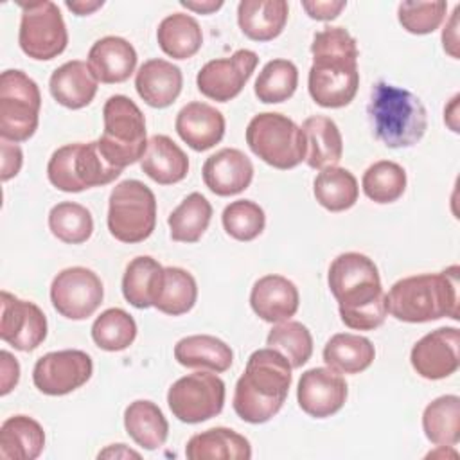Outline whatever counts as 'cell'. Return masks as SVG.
I'll return each mask as SVG.
<instances>
[{
  "label": "cell",
  "mask_w": 460,
  "mask_h": 460,
  "mask_svg": "<svg viewBox=\"0 0 460 460\" xmlns=\"http://www.w3.org/2000/svg\"><path fill=\"white\" fill-rule=\"evenodd\" d=\"M332 296L338 302L341 322L349 329L374 331L386 318V295L377 266L359 252L338 255L327 273Z\"/></svg>",
  "instance_id": "1"
},
{
  "label": "cell",
  "mask_w": 460,
  "mask_h": 460,
  "mask_svg": "<svg viewBox=\"0 0 460 460\" xmlns=\"http://www.w3.org/2000/svg\"><path fill=\"white\" fill-rule=\"evenodd\" d=\"M307 88L322 108H343L358 93V43L343 27H323L311 43Z\"/></svg>",
  "instance_id": "2"
},
{
  "label": "cell",
  "mask_w": 460,
  "mask_h": 460,
  "mask_svg": "<svg viewBox=\"0 0 460 460\" xmlns=\"http://www.w3.org/2000/svg\"><path fill=\"white\" fill-rule=\"evenodd\" d=\"M291 368L286 356L275 349L252 352L234 390L232 404L237 417L250 424H262L275 417L288 397Z\"/></svg>",
  "instance_id": "3"
},
{
  "label": "cell",
  "mask_w": 460,
  "mask_h": 460,
  "mask_svg": "<svg viewBox=\"0 0 460 460\" xmlns=\"http://www.w3.org/2000/svg\"><path fill=\"white\" fill-rule=\"evenodd\" d=\"M458 266L397 280L386 295V311L408 323L449 316L458 320Z\"/></svg>",
  "instance_id": "4"
},
{
  "label": "cell",
  "mask_w": 460,
  "mask_h": 460,
  "mask_svg": "<svg viewBox=\"0 0 460 460\" xmlns=\"http://www.w3.org/2000/svg\"><path fill=\"white\" fill-rule=\"evenodd\" d=\"M367 110L376 137L392 149L415 146L428 129L422 101L410 90L386 81L374 84Z\"/></svg>",
  "instance_id": "5"
},
{
  "label": "cell",
  "mask_w": 460,
  "mask_h": 460,
  "mask_svg": "<svg viewBox=\"0 0 460 460\" xmlns=\"http://www.w3.org/2000/svg\"><path fill=\"white\" fill-rule=\"evenodd\" d=\"M104 131L97 140L102 156L117 169L138 162L147 147L146 119L126 95H111L102 108Z\"/></svg>",
  "instance_id": "6"
},
{
  "label": "cell",
  "mask_w": 460,
  "mask_h": 460,
  "mask_svg": "<svg viewBox=\"0 0 460 460\" xmlns=\"http://www.w3.org/2000/svg\"><path fill=\"white\" fill-rule=\"evenodd\" d=\"M122 169L102 156L95 142H74L58 147L47 164L49 181L63 192H81L119 178Z\"/></svg>",
  "instance_id": "7"
},
{
  "label": "cell",
  "mask_w": 460,
  "mask_h": 460,
  "mask_svg": "<svg viewBox=\"0 0 460 460\" xmlns=\"http://www.w3.org/2000/svg\"><path fill=\"white\" fill-rule=\"evenodd\" d=\"M246 144L262 162L282 171L302 164L307 153L302 128L277 111L259 113L248 122Z\"/></svg>",
  "instance_id": "8"
},
{
  "label": "cell",
  "mask_w": 460,
  "mask_h": 460,
  "mask_svg": "<svg viewBox=\"0 0 460 460\" xmlns=\"http://www.w3.org/2000/svg\"><path fill=\"white\" fill-rule=\"evenodd\" d=\"M156 226V198L140 180H124L110 194L108 230L120 243L146 241Z\"/></svg>",
  "instance_id": "9"
},
{
  "label": "cell",
  "mask_w": 460,
  "mask_h": 460,
  "mask_svg": "<svg viewBox=\"0 0 460 460\" xmlns=\"http://www.w3.org/2000/svg\"><path fill=\"white\" fill-rule=\"evenodd\" d=\"M41 93L23 70H5L0 75V137L9 142L29 140L40 122Z\"/></svg>",
  "instance_id": "10"
},
{
  "label": "cell",
  "mask_w": 460,
  "mask_h": 460,
  "mask_svg": "<svg viewBox=\"0 0 460 460\" xmlns=\"http://www.w3.org/2000/svg\"><path fill=\"white\" fill-rule=\"evenodd\" d=\"M22 7L18 43L25 56L36 61L58 58L68 43V32L59 7L50 0L18 4Z\"/></svg>",
  "instance_id": "11"
},
{
  "label": "cell",
  "mask_w": 460,
  "mask_h": 460,
  "mask_svg": "<svg viewBox=\"0 0 460 460\" xmlns=\"http://www.w3.org/2000/svg\"><path fill=\"white\" fill-rule=\"evenodd\" d=\"M172 415L187 424H198L221 413L225 406V383L210 372H192L176 379L167 392Z\"/></svg>",
  "instance_id": "12"
},
{
  "label": "cell",
  "mask_w": 460,
  "mask_h": 460,
  "mask_svg": "<svg viewBox=\"0 0 460 460\" xmlns=\"http://www.w3.org/2000/svg\"><path fill=\"white\" fill-rule=\"evenodd\" d=\"M104 298V288L99 275L84 266L61 270L50 284V300L54 309L68 320H84L92 316Z\"/></svg>",
  "instance_id": "13"
},
{
  "label": "cell",
  "mask_w": 460,
  "mask_h": 460,
  "mask_svg": "<svg viewBox=\"0 0 460 460\" xmlns=\"http://www.w3.org/2000/svg\"><path fill=\"white\" fill-rule=\"evenodd\" d=\"M93 372L92 358L79 349H65L43 354L34 368V386L45 395H66L81 388Z\"/></svg>",
  "instance_id": "14"
},
{
  "label": "cell",
  "mask_w": 460,
  "mask_h": 460,
  "mask_svg": "<svg viewBox=\"0 0 460 460\" xmlns=\"http://www.w3.org/2000/svg\"><path fill=\"white\" fill-rule=\"evenodd\" d=\"M257 63L259 56L250 49H239L228 58L210 59L198 72V90L212 101L228 102L241 93Z\"/></svg>",
  "instance_id": "15"
},
{
  "label": "cell",
  "mask_w": 460,
  "mask_h": 460,
  "mask_svg": "<svg viewBox=\"0 0 460 460\" xmlns=\"http://www.w3.org/2000/svg\"><path fill=\"white\" fill-rule=\"evenodd\" d=\"M0 338L18 350L31 352L47 338V316L31 300L2 291Z\"/></svg>",
  "instance_id": "16"
},
{
  "label": "cell",
  "mask_w": 460,
  "mask_h": 460,
  "mask_svg": "<svg viewBox=\"0 0 460 460\" xmlns=\"http://www.w3.org/2000/svg\"><path fill=\"white\" fill-rule=\"evenodd\" d=\"M460 331L456 327H438L424 334L410 352L413 370L424 379H444L460 367Z\"/></svg>",
  "instance_id": "17"
},
{
  "label": "cell",
  "mask_w": 460,
  "mask_h": 460,
  "mask_svg": "<svg viewBox=\"0 0 460 460\" xmlns=\"http://www.w3.org/2000/svg\"><path fill=\"white\" fill-rule=\"evenodd\" d=\"M349 388L340 372L325 367L305 370L296 386V399L302 411L314 419H325L340 411L347 401Z\"/></svg>",
  "instance_id": "18"
},
{
  "label": "cell",
  "mask_w": 460,
  "mask_h": 460,
  "mask_svg": "<svg viewBox=\"0 0 460 460\" xmlns=\"http://www.w3.org/2000/svg\"><path fill=\"white\" fill-rule=\"evenodd\" d=\"M201 174L214 194L234 196L250 187L253 164L241 149L223 147L205 160Z\"/></svg>",
  "instance_id": "19"
},
{
  "label": "cell",
  "mask_w": 460,
  "mask_h": 460,
  "mask_svg": "<svg viewBox=\"0 0 460 460\" xmlns=\"http://www.w3.org/2000/svg\"><path fill=\"white\" fill-rule=\"evenodd\" d=\"M300 304L296 286L277 273L261 277L250 293V305L253 313L270 323H280L289 320Z\"/></svg>",
  "instance_id": "20"
},
{
  "label": "cell",
  "mask_w": 460,
  "mask_h": 460,
  "mask_svg": "<svg viewBox=\"0 0 460 460\" xmlns=\"http://www.w3.org/2000/svg\"><path fill=\"white\" fill-rule=\"evenodd\" d=\"M176 133L194 151H207L221 142L225 135V117L207 102L185 104L174 120Z\"/></svg>",
  "instance_id": "21"
},
{
  "label": "cell",
  "mask_w": 460,
  "mask_h": 460,
  "mask_svg": "<svg viewBox=\"0 0 460 460\" xmlns=\"http://www.w3.org/2000/svg\"><path fill=\"white\" fill-rule=\"evenodd\" d=\"M183 86L181 70L167 59H149L140 65L135 75V88L140 99L151 108L171 106Z\"/></svg>",
  "instance_id": "22"
},
{
  "label": "cell",
  "mask_w": 460,
  "mask_h": 460,
  "mask_svg": "<svg viewBox=\"0 0 460 460\" xmlns=\"http://www.w3.org/2000/svg\"><path fill=\"white\" fill-rule=\"evenodd\" d=\"M88 66L101 83H122L135 72L137 50L120 36H104L92 45Z\"/></svg>",
  "instance_id": "23"
},
{
  "label": "cell",
  "mask_w": 460,
  "mask_h": 460,
  "mask_svg": "<svg viewBox=\"0 0 460 460\" xmlns=\"http://www.w3.org/2000/svg\"><path fill=\"white\" fill-rule=\"evenodd\" d=\"M97 77L88 63L72 59L58 66L49 81V90L54 101L68 110L88 106L97 93Z\"/></svg>",
  "instance_id": "24"
},
{
  "label": "cell",
  "mask_w": 460,
  "mask_h": 460,
  "mask_svg": "<svg viewBox=\"0 0 460 460\" xmlns=\"http://www.w3.org/2000/svg\"><path fill=\"white\" fill-rule=\"evenodd\" d=\"M286 0H241L237 5V23L243 34L253 41H271L288 22Z\"/></svg>",
  "instance_id": "25"
},
{
  "label": "cell",
  "mask_w": 460,
  "mask_h": 460,
  "mask_svg": "<svg viewBox=\"0 0 460 460\" xmlns=\"http://www.w3.org/2000/svg\"><path fill=\"white\" fill-rule=\"evenodd\" d=\"M142 171L160 185L181 181L189 172V158L183 149L167 135H153L147 140L144 156L140 158Z\"/></svg>",
  "instance_id": "26"
},
{
  "label": "cell",
  "mask_w": 460,
  "mask_h": 460,
  "mask_svg": "<svg viewBox=\"0 0 460 460\" xmlns=\"http://www.w3.org/2000/svg\"><path fill=\"white\" fill-rule=\"evenodd\" d=\"M185 455L190 460H248L252 458V446L237 431L217 426L192 435L185 446Z\"/></svg>",
  "instance_id": "27"
},
{
  "label": "cell",
  "mask_w": 460,
  "mask_h": 460,
  "mask_svg": "<svg viewBox=\"0 0 460 460\" xmlns=\"http://www.w3.org/2000/svg\"><path fill=\"white\" fill-rule=\"evenodd\" d=\"M305 137V164L311 169L332 167L341 160L343 155V138L331 117L313 115L307 117L302 124Z\"/></svg>",
  "instance_id": "28"
},
{
  "label": "cell",
  "mask_w": 460,
  "mask_h": 460,
  "mask_svg": "<svg viewBox=\"0 0 460 460\" xmlns=\"http://www.w3.org/2000/svg\"><path fill=\"white\" fill-rule=\"evenodd\" d=\"M45 447V431L29 415H13L0 426V456L4 460H34Z\"/></svg>",
  "instance_id": "29"
},
{
  "label": "cell",
  "mask_w": 460,
  "mask_h": 460,
  "mask_svg": "<svg viewBox=\"0 0 460 460\" xmlns=\"http://www.w3.org/2000/svg\"><path fill=\"white\" fill-rule=\"evenodd\" d=\"M174 359L187 368H208L225 372L232 367L234 352L230 345L210 334H192L174 345Z\"/></svg>",
  "instance_id": "30"
},
{
  "label": "cell",
  "mask_w": 460,
  "mask_h": 460,
  "mask_svg": "<svg viewBox=\"0 0 460 460\" xmlns=\"http://www.w3.org/2000/svg\"><path fill=\"white\" fill-rule=\"evenodd\" d=\"M376 358L372 341L352 332H338L323 347V361L340 374H359L367 370Z\"/></svg>",
  "instance_id": "31"
},
{
  "label": "cell",
  "mask_w": 460,
  "mask_h": 460,
  "mask_svg": "<svg viewBox=\"0 0 460 460\" xmlns=\"http://www.w3.org/2000/svg\"><path fill=\"white\" fill-rule=\"evenodd\" d=\"M160 49L172 59H189L203 45V32L198 20L185 13L165 16L156 29Z\"/></svg>",
  "instance_id": "32"
},
{
  "label": "cell",
  "mask_w": 460,
  "mask_h": 460,
  "mask_svg": "<svg viewBox=\"0 0 460 460\" xmlns=\"http://www.w3.org/2000/svg\"><path fill=\"white\" fill-rule=\"evenodd\" d=\"M124 428L128 435L144 449H158L169 435V422L162 410L147 399L133 401L124 411Z\"/></svg>",
  "instance_id": "33"
},
{
  "label": "cell",
  "mask_w": 460,
  "mask_h": 460,
  "mask_svg": "<svg viewBox=\"0 0 460 460\" xmlns=\"http://www.w3.org/2000/svg\"><path fill=\"white\" fill-rule=\"evenodd\" d=\"M198 298V284L192 273H189L183 268L178 266H167L164 268V273L160 277L153 307L158 311L180 316L189 313Z\"/></svg>",
  "instance_id": "34"
},
{
  "label": "cell",
  "mask_w": 460,
  "mask_h": 460,
  "mask_svg": "<svg viewBox=\"0 0 460 460\" xmlns=\"http://www.w3.org/2000/svg\"><path fill=\"white\" fill-rule=\"evenodd\" d=\"M313 192L316 201L331 210V212H343L356 205L359 196V187L356 176L345 167H325L322 169L314 181Z\"/></svg>",
  "instance_id": "35"
},
{
  "label": "cell",
  "mask_w": 460,
  "mask_h": 460,
  "mask_svg": "<svg viewBox=\"0 0 460 460\" xmlns=\"http://www.w3.org/2000/svg\"><path fill=\"white\" fill-rule=\"evenodd\" d=\"M422 429L429 442L437 446H455L460 440V397L440 395L433 399L422 413Z\"/></svg>",
  "instance_id": "36"
},
{
  "label": "cell",
  "mask_w": 460,
  "mask_h": 460,
  "mask_svg": "<svg viewBox=\"0 0 460 460\" xmlns=\"http://www.w3.org/2000/svg\"><path fill=\"white\" fill-rule=\"evenodd\" d=\"M210 217H212L210 201L199 192H190L169 214L167 223L171 228V239L178 243L199 241L210 225Z\"/></svg>",
  "instance_id": "37"
},
{
  "label": "cell",
  "mask_w": 460,
  "mask_h": 460,
  "mask_svg": "<svg viewBox=\"0 0 460 460\" xmlns=\"http://www.w3.org/2000/svg\"><path fill=\"white\" fill-rule=\"evenodd\" d=\"M164 273V266L149 257L138 255L126 266L122 277V295L137 309H147L153 305V298Z\"/></svg>",
  "instance_id": "38"
},
{
  "label": "cell",
  "mask_w": 460,
  "mask_h": 460,
  "mask_svg": "<svg viewBox=\"0 0 460 460\" xmlns=\"http://www.w3.org/2000/svg\"><path fill=\"white\" fill-rule=\"evenodd\" d=\"M298 86V70L289 59L268 61L255 79L253 92L264 104L284 102L293 97Z\"/></svg>",
  "instance_id": "39"
},
{
  "label": "cell",
  "mask_w": 460,
  "mask_h": 460,
  "mask_svg": "<svg viewBox=\"0 0 460 460\" xmlns=\"http://www.w3.org/2000/svg\"><path fill=\"white\" fill-rule=\"evenodd\" d=\"M135 338L137 323L133 316L120 307H110L102 311L92 325V340L99 349L108 352L128 349Z\"/></svg>",
  "instance_id": "40"
},
{
  "label": "cell",
  "mask_w": 460,
  "mask_h": 460,
  "mask_svg": "<svg viewBox=\"0 0 460 460\" xmlns=\"http://www.w3.org/2000/svg\"><path fill=\"white\" fill-rule=\"evenodd\" d=\"M406 171L392 160L374 162L361 178L363 192L374 203H394L406 190Z\"/></svg>",
  "instance_id": "41"
},
{
  "label": "cell",
  "mask_w": 460,
  "mask_h": 460,
  "mask_svg": "<svg viewBox=\"0 0 460 460\" xmlns=\"http://www.w3.org/2000/svg\"><path fill=\"white\" fill-rule=\"evenodd\" d=\"M49 228L66 244H81L93 232V217L86 207L75 201H61L49 212Z\"/></svg>",
  "instance_id": "42"
},
{
  "label": "cell",
  "mask_w": 460,
  "mask_h": 460,
  "mask_svg": "<svg viewBox=\"0 0 460 460\" xmlns=\"http://www.w3.org/2000/svg\"><path fill=\"white\" fill-rule=\"evenodd\" d=\"M266 345L284 354L293 368L305 365L313 354V336L309 329L304 323L293 320L277 323L268 332Z\"/></svg>",
  "instance_id": "43"
},
{
  "label": "cell",
  "mask_w": 460,
  "mask_h": 460,
  "mask_svg": "<svg viewBox=\"0 0 460 460\" xmlns=\"http://www.w3.org/2000/svg\"><path fill=\"white\" fill-rule=\"evenodd\" d=\"M225 232L237 241H253L259 237L266 225L262 207L252 199H237L225 207L221 214Z\"/></svg>",
  "instance_id": "44"
},
{
  "label": "cell",
  "mask_w": 460,
  "mask_h": 460,
  "mask_svg": "<svg viewBox=\"0 0 460 460\" xmlns=\"http://www.w3.org/2000/svg\"><path fill=\"white\" fill-rule=\"evenodd\" d=\"M447 4L435 2H401L397 7V20L411 34H429L440 27L446 18Z\"/></svg>",
  "instance_id": "45"
},
{
  "label": "cell",
  "mask_w": 460,
  "mask_h": 460,
  "mask_svg": "<svg viewBox=\"0 0 460 460\" xmlns=\"http://www.w3.org/2000/svg\"><path fill=\"white\" fill-rule=\"evenodd\" d=\"M302 7L305 9V13L309 14V18L313 20H320V22H329L334 20L345 7L347 2L345 0H314V2H302Z\"/></svg>",
  "instance_id": "46"
},
{
  "label": "cell",
  "mask_w": 460,
  "mask_h": 460,
  "mask_svg": "<svg viewBox=\"0 0 460 460\" xmlns=\"http://www.w3.org/2000/svg\"><path fill=\"white\" fill-rule=\"evenodd\" d=\"M22 162L23 155L20 146L16 142L11 144L9 140H2V181L16 176L22 169Z\"/></svg>",
  "instance_id": "47"
},
{
  "label": "cell",
  "mask_w": 460,
  "mask_h": 460,
  "mask_svg": "<svg viewBox=\"0 0 460 460\" xmlns=\"http://www.w3.org/2000/svg\"><path fill=\"white\" fill-rule=\"evenodd\" d=\"M0 359H2V390H0V394L7 395L16 386V383L20 379V365H18L16 358L7 350L0 352Z\"/></svg>",
  "instance_id": "48"
},
{
  "label": "cell",
  "mask_w": 460,
  "mask_h": 460,
  "mask_svg": "<svg viewBox=\"0 0 460 460\" xmlns=\"http://www.w3.org/2000/svg\"><path fill=\"white\" fill-rule=\"evenodd\" d=\"M458 13H460V7H455L449 22L442 31L444 50L455 59H458Z\"/></svg>",
  "instance_id": "49"
},
{
  "label": "cell",
  "mask_w": 460,
  "mask_h": 460,
  "mask_svg": "<svg viewBox=\"0 0 460 460\" xmlns=\"http://www.w3.org/2000/svg\"><path fill=\"white\" fill-rule=\"evenodd\" d=\"M65 5L74 13V14H77V16H86V14H92V13H95L97 9H101L102 5H104V2L102 0H66L65 2Z\"/></svg>",
  "instance_id": "50"
},
{
  "label": "cell",
  "mask_w": 460,
  "mask_h": 460,
  "mask_svg": "<svg viewBox=\"0 0 460 460\" xmlns=\"http://www.w3.org/2000/svg\"><path fill=\"white\" fill-rule=\"evenodd\" d=\"M180 5H183L185 9L201 13V14H210L217 9L223 7V0H205V2H196V0H180Z\"/></svg>",
  "instance_id": "51"
},
{
  "label": "cell",
  "mask_w": 460,
  "mask_h": 460,
  "mask_svg": "<svg viewBox=\"0 0 460 460\" xmlns=\"http://www.w3.org/2000/svg\"><path fill=\"white\" fill-rule=\"evenodd\" d=\"M458 99H460V95H455L451 99V102L444 108V120L451 128V131H455V133H458V122H456V119H458Z\"/></svg>",
  "instance_id": "52"
},
{
  "label": "cell",
  "mask_w": 460,
  "mask_h": 460,
  "mask_svg": "<svg viewBox=\"0 0 460 460\" xmlns=\"http://www.w3.org/2000/svg\"><path fill=\"white\" fill-rule=\"evenodd\" d=\"M101 456H102V458H104V456H110V458H111V456H115V458H117V456H137V458H138L140 455H138L137 451H133V449H128L124 444H111L108 449H104V451L99 453V458H101Z\"/></svg>",
  "instance_id": "53"
}]
</instances>
